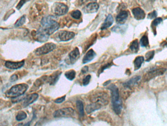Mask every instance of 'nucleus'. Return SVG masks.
Listing matches in <instances>:
<instances>
[{
  "label": "nucleus",
  "mask_w": 167,
  "mask_h": 126,
  "mask_svg": "<svg viewBox=\"0 0 167 126\" xmlns=\"http://www.w3.org/2000/svg\"><path fill=\"white\" fill-rule=\"evenodd\" d=\"M108 89L111 91V101L113 111L117 115H119L122 109V102L120 99L118 88L116 85L112 84L109 86Z\"/></svg>",
  "instance_id": "nucleus-1"
},
{
  "label": "nucleus",
  "mask_w": 167,
  "mask_h": 126,
  "mask_svg": "<svg viewBox=\"0 0 167 126\" xmlns=\"http://www.w3.org/2000/svg\"><path fill=\"white\" fill-rule=\"evenodd\" d=\"M42 29L49 36L53 34L59 28V24L51 16L45 17L41 21Z\"/></svg>",
  "instance_id": "nucleus-2"
},
{
  "label": "nucleus",
  "mask_w": 167,
  "mask_h": 126,
  "mask_svg": "<svg viewBox=\"0 0 167 126\" xmlns=\"http://www.w3.org/2000/svg\"><path fill=\"white\" fill-rule=\"evenodd\" d=\"M28 88V86L25 83H21L13 86L6 91V95L10 98H15L24 94Z\"/></svg>",
  "instance_id": "nucleus-3"
},
{
  "label": "nucleus",
  "mask_w": 167,
  "mask_h": 126,
  "mask_svg": "<svg viewBox=\"0 0 167 126\" xmlns=\"http://www.w3.org/2000/svg\"><path fill=\"white\" fill-rule=\"evenodd\" d=\"M90 100L92 102L97 103L101 105H106L108 104V95L104 92H96L92 95Z\"/></svg>",
  "instance_id": "nucleus-4"
},
{
  "label": "nucleus",
  "mask_w": 167,
  "mask_h": 126,
  "mask_svg": "<svg viewBox=\"0 0 167 126\" xmlns=\"http://www.w3.org/2000/svg\"><path fill=\"white\" fill-rule=\"evenodd\" d=\"M56 48V45L53 43H48L44 44L35 51V54L38 56L47 54L51 52Z\"/></svg>",
  "instance_id": "nucleus-5"
},
{
  "label": "nucleus",
  "mask_w": 167,
  "mask_h": 126,
  "mask_svg": "<svg viewBox=\"0 0 167 126\" xmlns=\"http://www.w3.org/2000/svg\"><path fill=\"white\" fill-rule=\"evenodd\" d=\"M68 10V6L61 3H55L52 6V11L55 15L60 16L64 15Z\"/></svg>",
  "instance_id": "nucleus-6"
},
{
  "label": "nucleus",
  "mask_w": 167,
  "mask_h": 126,
  "mask_svg": "<svg viewBox=\"0 0 167 126\" xmlns=\"http://www.w3.org/2000/svg\"><path fill=\"white\" fill-rule=\"evenodd\" d=\"M74 115V110L72 108H64L55 111L53 114L55 118L65 117H72Z\"/></svg>",
  "instance_id": "nucleus-7"
},
{
  "label": "nucleus",
  "mask_w": 167,
  "mask_h": 126,
  "mask_svg": "<svg viewBox=\"0 0 167 126\" xmlns=\"http://www.w3.org/2000/svg\"><path fill=\"white\" fill-rule=\"evenodd\" d=\"M166 70L167 69L166 68H160L150 71L146 74H145L143 78V80L144 82H148L156 77L162 76L166 72Z\"/></svg>",
  "instance_id": "nucleus-8"
},
{
  "label": "nucleus",
  "mask_w": 167,
  "mask_h": 126,
  "mask_svg": "<svg viewBox=\"0 0 167 126\" xmlns=\"http://www.w3.org/2000/svg\"><path fill=\"white\" fill-rule=\"evenodd\" d=\"M33 36H34V39L37 41L40 42H44L47 40L50 36L48 35L46 32H44L41 28H40L39 30L35 32Z\"/></svg>",
  "instance_id": "nucleus-9"
},
{
  "label": "nucleus",
  "mask_w": 167,
  "mask_h": 126,
  "mask_svg": "<svg viewBox=\"0 0 167 126\" xmlns=\"http://www.w3.org/2000/svg\"><path fill=\"white\" fill-rule=\"evenodd\" d=\"M58 37L60 41L70 40L75 36V33L73 32L60 31L58 33Z\"/></svg>",
  "instance_id": "nucleus-10"
},
{
  "label": "nucleus",
  "mask_w": 167,
  "mask_h": 126,
  "mask_svg": "<svg viewBox=\"0 0 167 126\" xmlns=\"http://www.w3.org/2000/svg\"><path fill=\"white\" fill-rule=\"evenodd\" d=\"M99 9V5L96 2L89 3L83 8V10L86 14L96 13Z\"/></svg>",
  "instance_id": "nucleus-11"
},
{
  "label": "nucleus",
  "mask_w": 167,
  "mask_h": 126,
  "mask_svg": "<svg viewBox=\"0 0 167 126\" xmlns=\"http://www.w3.org/2000/svg\"><path fill=\"white\" fill-rule=\"evenodd\" d=\"M80 53L78 48L76 47L68 55L69 62L70 64H73L80 57Z\"/></svg>",
  "instance_id": "nucleus-12"
},
{
  "label": "nucleus",
  "mask_w": 167,
  "mask_h": 126,
  "mask_svg": "<svg viewBox=\"0 0 167 126\" xmlns=\"http://www.w3.org/2000/svg\"><path fill=\"white\" fill-rule=\"evenodd\" d=\"M132 13L134 18L137 20L144 19L145 17V11L139 7L132 9Z\"/></svg>",
  "instance_id": "nucleus-13"
},
{
  "label": "nucleus",
  "mask_w": 167,
  "mask_h": 126,
  "mask_svg": "<svg viewBox=\"0 0 167 126\" xmlns=\"http://www.w3.org/2000/svg\"><path fill=\"white\" fill-rule=\"evenodd\" d=\"M24 64V61L17 62L6 61L5 63V66L7 68L10 69H18L23 66Z\"/></svg>",
  "instance_id": "nucleus-14"
},
{
  "label": "nucleus",
  "mask_w": 167,
  "mask_h": 126,
  "mask_svg": "<svg viewBox=\"0 0 167 126\" xmlns=\"http://www.w3.org/2000/svg\"><path fill=\"white\" fill-rule=\"evenodd\" d=\"M128 17V13L125 10H122L119 13L116 17V20L117 23L120 25L123 24Z\"/></svg>",
  "instance_id": "nucleus-15"
},
{
  "label": "nucleus",
  "mask_w": 167,
  "mask_h": 126,
  "mask_svg": "<svg viewBox=\"0 0 167 126\" xmlns=\"http://www.w3.org/2000/svg\"><path fill=\"white\" fill-rule=\"evenodd\" d=\"M38 94L37 93H33L31 94L28 95L26 96L23 102V106L24 107H27L29 105L31 104L33 102H35L38 98Z\"/></svg>",
  "instance_id": "nucleus-16"
},
{
  "label": "nucleus",
  "mask_w": 167,
  "mask_h": 126,
  "mask_svg": "<svg viewBox=\"0 0 167 126\" xmlns=\"http://www.w3.org/2000/svg\"><path fill=\"white\" fill-rule=\"evenodd\" d=\"M102 105L97 103L92 102L91 104L88 105L86 107V111L88 114L91 113L94 111H96L97 110L101 108Z\"/></svg>",
  "instance_id": "nucleus-17"
},
{
  "label": "nucleus",
  "mask_w": 167,
  "mask_h": 126,
  "mask_svg": "<svg viewBox=\"0 0 167 126\" xmlns=\"http://www.w3.org/2000/svg\"><path fill=\"white\" fill-rule=\"evenodd\" d=\"M96 54L95 51L92 49L90 50L89 51H88L86 54L85 55V56L83 59V64H86L89 63L90 61L94 59V58L96 57Z\"/></svg>",
  "instance_id": "nucleus-18"
},
{
  "label": "nucleus",
  "mask_w": 167,
  "mask_h": 126,
  "mask_svg": "<svg viewBox=\"0 0 167 126\" xmlns=\"http://www.w3.org/2000/svg\"><path fill=\"white\" fill-rule=\"evenodd\" d=\"M61 72H57L51 74L49 77H47V81L51 85H54L59 80Z\"/></svg>",
  "instance_id": "nucleus-19"
},
{
  "label": "nucleus",
  "mask_w": 167,
  "mask_h": 126,
  "mask_svg": "<svg viewBox=\"0 0 167 126\" xmlns=\"http://www.w3.org/2000/svg\"><path fill=\"white\" fill-rule=\"evenodd\" d=\"M141 79L140 76H136L131 78L129 81H128L124 83L123 85L125 87L127 88H131L133 86H135L136 83L138 82V81H140Z\"/></svg>",
  "instance_id": "nucleus-20"
},
{
  "label": "nucleus",
  "mask_w": 167,
  "mask_h": 126,
  "mask_svg": "<svg viewBox=\"0 0 167 126\" xmlns=\"http://www.w3.org/2000/svg\"><path fill=\"white\" fill-rule=\"evenodd\" d=\"M113 18L112 16L111 15H109L107 16V18H106V19L105 20L104 23L101 25V30H104V29H106L107 28L111 27L112 24H113Z\"/></svg>",
  "instance_id": "nucleus-21"
},
{
  "label": "nucleus",
  "mask_w": 167,
  "mask_h": 126,
  "mask_svg": "<svg viewBox=\"0 0 167 126\" xmlns=\"http://www.w3.org/2000/svg\"><path fill=\"white\" fill-rule=\"evenodd\" d=\"M144 61H145V58L142 56H138L136 57L133 62L134 66H135V70H137L141 67Z\"/></svg>",
  "instance_id": "nucleus-22"
},
{
  "label": "nucleus",
  "mask_w": 167,
  "mask_h": 126,
  "mask_svg": "<svg viewBox=\"0 0 167 126\" xmlns=\"http://www.w3.org/2000/svg\"><path fill=\"white\" fill-rule=\"evenodd\" d=\"M76 106L79 115L81 117L84 116V109L82 101L78 100L77 101H76Z\"/></svg>",
  "instance_id": "nucleus-23"
},
{
  "label": "nucleus",
  "mask_w": 167,
  "mask_h": 126,
  "mask_svg": "<svg viewBox=\"0 0 167 126\" xmlns=\"http://www.w3.org/2000/svg\"><path fill=\"white\" fill-rule=\"evenodd\" d=\"M130 48L132 52H137L138 51V49H139V44H138V40L137 39L133 40L131 43Z\"/></svg>",
  "instance_id": "nucleus-24"
},
{
  "label": "nucleus",
  "mask_w": 167,
  "mask_h": 126,
  "mask_svg": "<svg viewBox=\"0 0 167 126\" xmlns=\"http://www.w3.org/2000/svg\"><path fill=\"white\" fill-rule=\"evenodd\" d=\"M65 76L66 78L70 81H72L76 77V72L73 69L65 72Z\"/></svg>",
  "instance_id": "nucleus-25"
},
{
  "label": "nucleus",
  "mask_w": 167,
  "mask_h": 126,
  "mask_svg": "<svg viewBox=\"0 0 167 126\" xmlns=\"http://www.w3.org/2000/svg\"><path fill=\"white\" fill-rule=\"evenodd\" d=\"M140 43L142 47H147L149 45V40L148 36L146 35L143 36L141 39Z\"/></svg>",
  "instance_id": "nucleus-26"
},
{
  "label": "nucleus",
  "mask_w": 167,
  "mask_h": 126,
  "mask_svg": "<svg viewBox=\"0 0 167 126\" xmlns=\"http://www.w3.org/2000/svg\"><path fill=\"white\" fill-rule=\"evenodd\" d=\"M27 117V114L24 111H19L16 115V119L17 121H20L25 119Z\"/></svg>",
  "instance_id": "nucleus-27"
},
{
  "label": "nucleus",
  "mask_w": 167,
  "mask_h": 126,
  "mask_svg": "<svg viewBox=\"0 0 167 126\" xmlns=\"http://www.w3.org/2000/svg\"><path fill=\"white\" fill-rule=\"evenodd\" d=\"M71 17L75 19H79L81 18L82 14L81 11L79 10H75L71 13Z\"/></svg>",
  "instance_id": "nucleus-28"
},
{
  "label": "nucleus",
  "mask_w": 167,
  "mask_h": 126,
  "mask_svg": "<svg viewBox=\"0 0 167 126\" xmlns=\"http://www.w3.org/2000/svg\"><path fill=\"white\" fill-rule=\"evenodd\" d=\"M155 52L154 51H150L146 53L145 55V59L146 62H149L153 58L154 56Z\"/></svg>",
  "instance_id": "nucleus-29"
},
{
  "label": "nucleus",
  "mask_w": 167,
  "mask_h": 126,
  "mask_svg": "<svg viewBox=\"0 0 167 126\" xmlns=\"http://www.w3.org/2000/svg\"><path fill=\"white\" fill-rule=\"evenodd\" d=\"M25 20H26V17L25 15H23L21 17L19 20H18V22H16L15 24V27H19L25 23Z\"/></svg>",
  "instance_id": "nucleus-30"
},
{
  "label": "nucleus",
  "mask_w": 167,
  "mask_h": 126,
  "mask_svg": "<svg viewBox=\"0 0 167 126\" xmlns=\"http://www.w3.org/2000/svg\"><path fill=\"white\" fill-rule=\"evenodd\" d=\"M162 21H163V19L161 18H158L154 19L153 21L152 22V24H151L152 28L157 27V25L162 23Z\"/></svg>",
  "instance_id": "nucleus-31"
},
{
  "label": "nucleus",
  "mask_w": 167,
  "mask_h": 126,
  "mask_svg": "<svg viewBox=\"0 0 167 126\" xmlns=\"http://www.w3.org/2000/svg\"><path fill=\"white\" fill-rule=\"evenodd\" d=\"M91 75H88L85 77V78H84L83 82V84L84 86H86L88 85H89L90 81H91Z\"/></svg>",
  "instance_id": "nucleus-32"
},
{
  "label": "nucleus",
  "mask_w": 167,
  "mask_h": 126,
  "mask_svg": "<svg viewBox=\"0 0 167 126\" xmlns=\"http://www.w3.org/2000/svg\"><path fill=\"white\" fill-rule=\"evenodd\" d=\"M112 65V63H108L107 64L105 65L103 67H101V69L99 70V73H101L104 69H106L110 67H111Z\"/></svg>",
  "instance_id": "nucleus-33"
},
{
  "label": "nucleus",
  "mask_w": 167,
  "mask_h": 126,
  "mask_svg": "<svg viewBox=\"0 0 167 126\" xmlns=\"http://www.w3.org/2000/svg\"><path fill=\"white\" fill-rule=\"evenodd\" d=\"M157 13L155 10L152 11L151 13H150L148 15V19H153L154 18L157 17Z\"/></svg>",
  "instance_id": "nucleus-34"
},
{
  "label": "nucleus",
  "mask_w": 167,
  "mask_h": 126,
  "mask_svg": "<svg viewBox=\"0 0 167 126\" xmlns=\"http://www.w3.org/2000/svg\"><path fill=\"white\" fill-rule=\"evenodd\" d=\"M65 97H66V96H63V97H60V98H58V99L55 100V102L56 103H61L63 102L65 100Z\"/></svg>",
  "instance_id": "nucleus-35"
},
{
  "label": "nucleus",
  "mask_w": 167,
  "mask_h": 126,
  "mask_svg": "<svg viewBox=\"0 0 167 126\" xmlns=\"http://www.w3.org/2000/svg\"><path fill=\"white\" fill-rule=\"evenodd\" d=\"M27 1V0H21L20 2L19 3L18 5V6H17V8L18 9H19L20 8H21V6H22L23 5L24 3Z\"/></svg>",
  "instance_id": "nucleus-36"
},
{
  "label": "nucleus",
  "mask_w": 167,
  "mask_h": 126,
  "mask_svg": "<svg viewBox=\"0 0 167 126\" xmlns=\"http://www.w3.org/2000/svg\"><path fill=\"white\" fill-rule=\"evenodd\" d=\"M17 80H18V76H16V74H14L11 76V78H10V81L11 82H14Z\"/></svg>",
  "instance_id": "nucleus-37"
},
{
  "label": "nucleus",
  "mask_w": 167,
  "mask_h": 126,
  "mask_svg": "<svg viewBox=\"0 0 167 126\" xmlns=\"http://www.w3.org/2000/svg\"><path fill=\"white\" fill-rule=\"evenodd\" d=\"M88 69H89L88 67H87V66H85V67H84L82 69V72L83 74L86 73H87V72L88 71Z\"/></svg>",
  "instance_id": "nucleus-38"
},
{
  "label": "nucleus",
  "mask_w": 167,
  "mask_h": 126,
  "mask_svg": "<svg viewBox=\"0 0 167 126\" xmlns=\"http://www.w3.org/2000/svg\"><path fill=\"white\" fill-rule=\"evenodd\" d=\"M110 82V81H107V82H105L104 83V86H106V85H108V84L109 83V82Z\"/></svg>",
  "instance_id": "nucleus-39"
},
{
  "label": "nucleus",
  "mask_w": 167,
  "mask_h": 126,
  "mask_svg": "<svg viewBox=\"0 0 167 126\" xmlns=\"http://www.w3.org/2000/svg\"><path fill=\"white\" fill-rule=\"evenodd\" d=\"M30 122H28L27 123L25 124L23 126H30Z\"/></svg>",
  "instance_id": "nucleus-40"
},
{
  "label": "nucleus",
  "mask_w": 167,
  "mask_h": 126,
  "mask_svg": "<svg viewBox=\"0 0 167 126\" xmlns=\"http://www.w3.org/2000/svg\"><path fill=\"white\" fill-rule=\"evenodd\" d=\"M91 1L95 2L96 1V0H91Z\"/></svg>",
  "instance_id": "nucleus-41"
},
{
  "label": "nucleus",
  "mask_w": 167,
  "mask_h": 126,
  "mask_svg": "<svg viewBox=\"0 0 167 126\" xmlns=\"http://www.w3.org/2000/svg\"><path fill=\"white\" fill-rule=\"evenodd\" d=\"M166 40H167V38H166Z\"/></svg>",
  "instance_id": "nucleus-42"
}]
</instances>
